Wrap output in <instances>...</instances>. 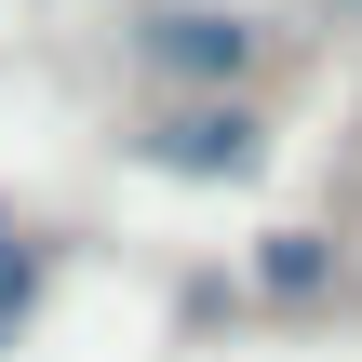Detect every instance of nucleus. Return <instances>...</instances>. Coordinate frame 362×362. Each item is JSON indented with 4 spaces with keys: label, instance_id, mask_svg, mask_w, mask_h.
<instances>
[{
    "label": "nucleus",
    "instance_id": "obj_2",
    "mask_svg": "<svg viewBox=\"0 0 362 362\" xmlns=\"http://www.w3.org/2000/svg\"><path fill=\"white\" fill-rule=\"evenodd\" d=\"M242 54H255L242 13H161V27H148V67H175V81H228Z\"/></svg>",
    "mask_w": 362,
    "mask_h": 362
},
{
    "label": "nucleus",
    "instance_id": "obj_3",
    "mask_svg": "<svg viewBox=\"0 0 362 362\" xmlns=\"http://www.w3.org/2000/svg\"><path fill=\"white\" fill-rule=\"evenodd\" d=\"M27 296H40V269H27V242H0V349H13V322H27Z\"/></svg>",
    "mask_w": 362,
    "mask_h": 362
},
{
    "label": "nucleus",
    "instance_id": "obj_1",
    "mask_svg": "<svg viewBox=\"0 0 362 362\" xmlns=\"http://www.w3.org/2000/svg\"><path fill=\"white\" fill-rule=\"evenodd\" d=\"M148 161H161V175H255V121H242V107H175V121L148 134Z\"/></svg>",
    "mask_w": 362,
    "mask_h": 362
}]
</instances>
